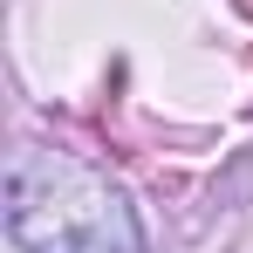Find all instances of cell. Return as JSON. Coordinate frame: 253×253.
Returning a JSON list of instances; mask_svg holds the SVG:
<instances>
[{
    "label": "cell",
    "instance_id": "cell-1",
    "mask_svg": "<svg viewBox=\"0 0 253 253\" xmlns=\"http://www.w3.org/2000/svg\"><path fill=\"white\" fill-rule=\"evenodd\" d=\"M7 233L21 253H144L124 192L96 165L42 144L7 158Z\"/></svg>",
    "mask_w": 253,
    "mask_h": 253
}]
</instances>
